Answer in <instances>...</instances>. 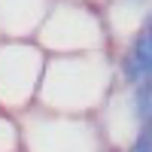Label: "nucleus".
<instances>
[{
  "mask_svg": "<svg viewBox=\"0 0 152 152\" xmlns=\"http://www.w3.org/2000/svg\"><path fill=\"white\" fill-rule=\"evenodd\" d=\"M146 31L152 34V12H149V15H146Z\"/></svg>",
  "mask_w": 152,
  "mask_h": 152,
  "instance_id": "obj_4",
  "label": "nucleus"
},
{
  "mask_svg": "<svg viewBox=\"0 0 152 152\" xmlns=\"http://www.w3.org/2000/svg\"><path fill=\"white\" fill-rule=\"evenodd\" d=\"M128 152H152V128H137V137Z\"/></svg>",
  "mask_w": 152,
  "mask_h": 152,
  "instance_id": "obj_3",
  "label": "nucleus"
},
{
  "mask_svg": "<svg viewBox=\"0 0 152 152\" xmlns=\"http://www.w3.org/2000/svg\"><path fill=\"white\" fill-rule=\"evenodd\" d=\"M119 70H122V79L128 85H140V82L152 79V34L146 28L125 49V55L119 61Z\"/></svg>",
  "mask_w": 152,
  "mask_h": 152,
  "instance_id": "obj_1",
  "label": "nucleus"
},
{
  "mask_svg": "<svg viewBox=\"0 0 152 152\" xmlns=\"http://www.w3.org/2000/svg\"><path fill=\"white\" fill-rule=\"evenodd\" d=\"M131 88H134V116L140 122V128H152V79Z\"/></svg>",
  "mask_w": 152,
  "mask_h": 152,
  "instance_id": "obj_2",
  "label": "nucleus"
}]
</instances>
